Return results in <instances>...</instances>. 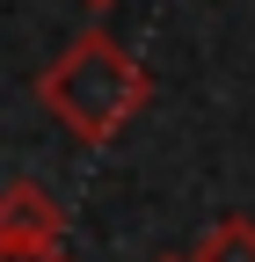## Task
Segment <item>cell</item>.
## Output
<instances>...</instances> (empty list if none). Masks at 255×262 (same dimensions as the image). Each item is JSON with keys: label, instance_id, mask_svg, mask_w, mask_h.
<instances>
[{"label": "cell", "instance_id": "obj_1", "mask_svg": "<svg viewBox=\"0 0 255 262\" xmlns=\"http://www.w3.org/2000/svg\"><path fill=\"white\" fill-rule=\"evenodd\" d=\"M37 102L66 124L73 139L110 146V139H124V131L146 117L153 73L110 37V29H88V37H73V44L37 73Z\"/></svg>", "mask_w": 255, "mask_h": 262}, {"label": "cell", "instance_id": "obj_2", "mask_svg": "<svg viewBox=\"0 0 255 262\" xmlns=\"http://www.w3.org/2000/svg\"><path fill=\"white\" fill-rule=\"evenodd\" d=\"M0 248H22V255H58L66 248V204L44 189V182H0Z\"/></svg>", "mask_w": 255, "mask_h": 262}, {"label": "cell", "instance_id": "obj_3", "mask_svg": "<svg viewBox=\"0 0 255 262\" xmlns=\"http://www.w3.org/2000/svg\"><path fill=\"white\" fill-rule=\"evenodd\" d=\"M189 262H255V219H241V211L211 219L204 241L189 248Z\"/></svg>", "mask_w": 255, "mask_h": 262}, {"label": "cell", "instance_id": "obj_4", "mask_svg": "<svg viewBox=\"0 0 255 262\" xmlns=\"http://www.w3.org/2000/svg\"><path fill=\"white\" fill-rule=\"evenodd\" d=\"M0 262H66V248H58V255H22V248H0Z\"/></svg>", "mask_w": 255, "mask_h": 262}, {"label": "cell", "instance_id": "obj_5", "mask_svg": "<svg viewBox=\"0 0 255 262\" xmlns=\"http://www.w3.org/2000/svg\"><path fill=\"white\" fill-rule=\"evenodd\" d=\"M88 8H117V0H88Z\"/></svg>", "mask_w": 255, "mask_h": 262}, {"label": "cell", "instance_id": "obj_6", "mask_svg": "<svg viewBox=\"0 0 255 262\" xmlns=\"http://www.w3.org/2000/svg\"><path fill=\"white\" fill-rule=\"evenodd\" d=\"M161 262H189V255H161Z\"/></svg>", "mask_w": 255, "mask_h": 262}]
</instances>
